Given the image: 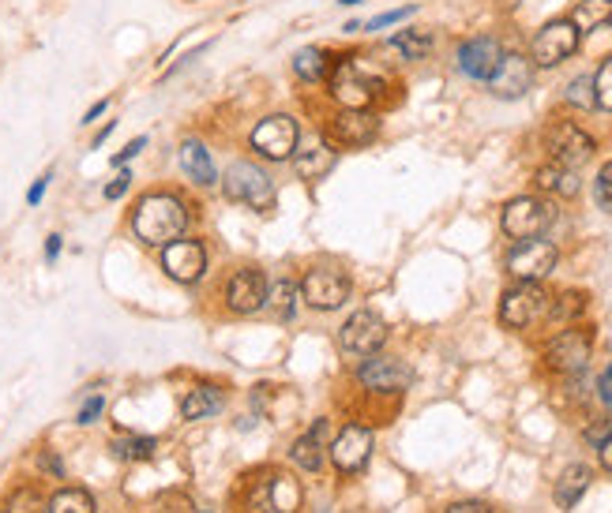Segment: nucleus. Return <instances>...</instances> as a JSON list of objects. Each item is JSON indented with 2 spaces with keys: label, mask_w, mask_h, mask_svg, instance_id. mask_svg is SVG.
Returning a JSON list of instances; mask_svg holds the SVG:
<instances>
[{
  "label": "nucleus",
  "mask_w": 612,
  "mask_h": 513,
  "mask_svg": "<svg viewBox=\"0 0 612 513\" xmlns=\"http://www.w3.org/2000/svg\"><path fill=\"white\" fill-rule=\"evenodd\" d=\"M222 191L230 202H244L252 210H270L275 207V180L252 162H233L222 176Z\"/></svg>",
  "instance_id": "obj_2"
},
{
  "label": "nucleus",
  "mask_w": 612,
  "mask_h": 513,
  "mask_svg": "<svg viewBox=\"0 0 612 513\" xmlns=\"http://www.w3.org/2000/svg\"><path fill=\"white\" fill-rule=\"evenodd\" d=\"M414 12V8H399V12H388V15H376V20L369 23V31H383V26H391V23H399V20H406V15Z\"/></svg>",
  "instance_id": "obj_42"
},
{
  "label": "nucleus",
  "mask_w": 612,
  "mask_h": 513,
  "mask_svg": "<svg viewBox=\"0 0 612 513\" xmlns=\"http://www.w3.org/2000/svg\"><path fill=\"white\" fill-rule=\"evenodd\" d=\"M109 131H113V120L106 124V128H102V131H99V136H94V150H99L102 143H106V139H109Z\"/></svg>",
  "instance_id": "obj_50"
},
{
  "label": "nucleus",
  "mask_w": 612,
  "mask_h": 513,
  "mask_svg": "<svg viewBox=\"0 0 612 513\" xmlns=\"http://www.w3.org/2000/svg\"><path fill=\"white\" fill-rule=\"evenodd\" d=\"M448 513H493V506H485V502H454Z\"/></svg>",
  "instance_id": "obj_45"
},
{
  "label": "nucleus",
  "mask_w": 612,
  "mask_h": 513,
  "mask_svg": "<svg viewBox=\"0 0 612 513\" xmlns=\"http://www.w3.org/2000/svg\"><path fill=\"white\" fill-rule=\"evenodd\" d=\"M323 439H327V420H316L309 435H301L293 442V450H290L293 465L304 468V473H320L323 462H327V454H323Z\"/></svg>",
  "instance_id": "obj_23"
},
{
  "label": "nucleus",
  "mask_w": 612,
  "mask_h": 513,
  "mask_svg": "<svg viewBox=\"0 0 612 513\" xmlns=\"http://www.w3.org/2000/svg\"><path fill=\"white\" fill-rule=\"evenodd\" d=\"M571 23L579 26V34L601 31L612 23V0H579L571 12Z\"/></svg>",
  "instance_id": "obj_27"
},
{
  "label": "nucleus",
  "mask_w": 612,
  "mask_h": 513,
  "mask_svg": "<svg viewBox=\"0 0 612 513\" xmlns=\"http://www.w3.org/2000/svg\"><path fill=\"white\" fill-rule=\"evenodd\" d=\"M293 170L301 180H323L331 170H335V147L331 143H316L293 158Z\"/></svg>",
  "instance_id": "obj_26"
},
{
  "label": "nucleus",
  "mask_w": 612,
  "mask_h": 513,
  "mask_svg": "<svg viewBox=\"0 0 612 513\" xmlns=\"http://www.w3.org/2000/svg\"><path fill=\"white\" fill-rule=\"evenodd\" d=\"M301 296L316 312H338L349 300V278L338 267H312L301 281Z\"/></svg>",
  "instance_id": "obj_8"
},
{
  "label": "nucleus",
  "mask_w": 612,
  "mask_h": 513,
  "mask_svg": "<svg viewBox=\"0 0 612 513\" xmlns=\"http://www.w3.org/2000/svg\"><path fill=\"white\" fill-rule=\"evenodd\" d=\"M533 184H538L545 196H559V199H575L579 196V173L571 170V165H559V162H549L541 165L538 176H533Z\"/></svg>",
  "instance_id": "obj_21"
},
{
  "label": "nucleus",
  "mask_w": 612,
  "mask_h": 513,
  "mask_svg": "<svg viewBox=\"0 0 612 513\" xmlns=\"http://www.w3.org/2000/svg\"><path fill=\"white\" fill-rule=\"evenodd\" d=\"M586 312V296L582 293H564L556 296L553 304H549V318L553 323H571V318H579Z\"/></svg>",
  "instance_id": "obj_33"
},
{
  "label": "nucleus",
  "mask_w": 612,
  "mask_h": 513,
  "mask_svg": "<svg viewBox=\"0 0 612 513\" xmlns=\"http://www.w3.org/2000/svg\"><path fill=\"white\" fill-rule=\"evenodd\" d=\"M113 457H120V462H151L154 450H159V442H154L151 435H132V439H117L113 442Z\"/></svg>",
  "instance_id": "obj_31"
},
{
  "label": "nucleus",
  "mask_w": 612,
  "mask_h": 513,
  "mask_svg": "<svg viewBox=\"0 0 612 513\" xmlns=\"http://www.w3.org/2000/svg\"><path fill=\"white\" fill-rule=\"evenodd\" d=\"M391 49H399L406 60H425L432 53V34L428 31H399L391 38Z\"/></svg>",
  "instance_id": "obj_30"
},
{
  "label": "nucleus",
  "mask_w": 612,
  "mask_h": 513,
  "mask_svg": "<svg viewBox=\"0 0 612 513\" xmlns=\"http://www.w3.org/2000/svg\"><path fill=\"white\" fill-rule=\"evenodd\" d=\"M590 352H593V334L575 326V330H564L549 341L545 364L559 371V375H582V368L590 364Z\"/></svg>",
  "instance_id": "obj_11"
},
{
  "label": "nucleus",
  "mask_w": 612,
  "mask_h": 513,
  "mask_svg": "<svg viewBox=\"0 0 612 513\" xmlns=\"http://www.w3.org/2000/svg\"><path fill=\"white\" fill-rule=\"evenodd\" d=\"M293 72H297V79H304V83H320V79L331 75V53L316 49V46L301 49L293 57Z\"/></svg>",
  "instance_id": "obj_28"
},
{
  "label": "nucleus",
  "mask_w": 612,
  "mask_h": 513,
  "mask_svg": "<svg viewBox=\"0 0 612 513\" xmlns=\"http://www.w3.org/2000/svg\"><path fill=\"white\" fill-rule=\"evenodd\" d=\"M553 218H556V210H553V202H549V199L519 196V199H511L504 207L500 229L511 236V241H533V236H541L549 225H553Z\"/></svg>",
  "instance_id": "obj_4"
},
{
  "label": "nucleus",
  "mask_w": 612,
  "mask_h": 513,
  "mask_svg": "<svg viewBox=\"0 0 612 513\" xmlns=\"http://www.w3.org/2000/svg\"><path fill=\"white\" fill-rule=\"evenodd\" d=\"M593 105L612 113V57L598 68V75H593Z\"/></svg>",
  "instance_id": "obj_35"
},
{
  "label": "nucleus",
  "mask_w": 612,
  "mask_h": 513,
  "mask_svg": "<svg viewBox=\"0 0 612 513\" xmlns=\"http://www.w3.org/2000/svg\"><path fill=\"white\" fill-rule=\"evenodd\" d=\"M267 289H270V281L264 270L244 267L226 281V304L238 315H252V312H259V307H267Z\"/></svg>",
  "instance_id": "obj_16"
},
{
  "label": "nucleus",
  "mask_w": 612,
  "mask_h": 513,
  "mask_svg": "<svg viewBox=\"0 0 612 513\" xmlns=\"http://www.w3.org/2000/svg\"><path fill=\"white\" fill-rule=\"evenodd\" d=\"M181 170H185L188 180H196L199 188H211V184L218 180L211 150L199 143V139H185V143H181Z\"/></svg>",
  "instance_id": "obj_22"
},
{
  "label": "nucleus",
  "mask_w": 612,
  "mask_h": 513,
  "mask_svg": "<svg viewBox=\"0 0 612 513\" xmlns=\"http://www.w3.org/2000/svg\"><path fill=\"white\" fill-rule=\"evenodd\" d=\"M556 259H559L556 244L533 236V241H519V247L507 255V273L515 281H545L556 270Z\"/></svg>",
  "instance_id": "obj_10"
},
{
  "label": "nucleus",
  "mask_w": 612,
  "mask_h": 513,
  "mask_svg": "<svg viewBox=\"0 0 612 513\" xmlns=\"http://www.w3.org/2000/svg\"><path fill=\"white\" fill-rule=\"evenodd\" d=\"M598 397H601L605 405H612V364H609L605 371H601V378H598Z\"/></svg>",
  "instance_id": "obj_44"
},
{
  "label": "nucleus",
  "mask_w": 612,
  "mask_h": 513,
  "mask_svg": "<svg viewBox=\"0 0 612 513\" xmlns=\"http://www.w3.org/2000/svg\"><path fill=\"white\" fill-rule=\"evenodd\" d=\"M383 341H388V323H383V315L369 312V307H361V312H354L343 323V330H338V345H343L346 357H376V352L383 349Z\"/></svg>",
  "instance_id": "obj_5"
},
{
  "label": "nucleus",
  "mask_w": 612,
  "mask_h": 513,
  "mask_svg": "<svg viewBox=\"0 0 612 513\" xmlns=\"http://www.w3.org/2000/svg\"><path fill=\"white\" fill-rule=\"evenodd\" d=\"M545 147H549V154H553V162L571 165V170H579L582 162H590L593 158V139L571 120L553 124V128L545 131Z\"/></svg>",
  "instance_id": "obj_12"
},
{
  "label": "nucleus",
  "mask_w": 612,
  "mask_h": 513,
  "mask_svg": "<svg viewBox=\"0 0 612 513\" xmlns=\"http://www.w3.org/2000/svg\"><path fill=\"white\" fill-rule=\"evenodd\" d=\"M4 513H46V499H42L34 488H20L12 499H8Z\"/></svg>",
  "instance_id": "obj_34"
},
{
  "label": "nucleus",
  "mask_w": 612,
  "mask_h": 513,
  "mask_svg": "<svg viewBox=\"0 0 612 513\" xmlns=\"http://www.w3.org/2000/svg\"><path fill=\"white\" fill-rule=\"evenodd\" d=\"M57 255H60V236H49V241H46V259L54 263Z\"/></svg>",
  "instance_id": "obj_48"
},
{
  "label": "nucleus",
  "mask_w": 612,
  "mask_h": 513,
  "mask_svg": "<svg viewBox=\"0 0 612 513\" xmlns=\"http://www.w3.org/2000/svg\"><path fill=\"white\" fill-rule=\"evenodd\" d=\"M343 4H361V0H343Z\"/></svg>",
  "instance_id": "obj_51"
},
{
  "label": "nucleus",
  "mask_w": 612,
  "mask_h": 513,
  "mask_svg": "<svg viewBox=\"0 0 612 513\" xmlns=\"http://www.w3.org/2000/svg\"><path fill=\"white\" fill-rule=\"evenodd\" d=\"M579 26L571 20H556V23H545L538 34H533L530 42V60L538 68H556L564 65L567 57H575V49H579Z\"/></svg>",
  "instance_id": "obj_6"
},
{
  "label": "nucleus",
  "mask_w": 612,
  "mask_h": 513,
  "mask_svg": "<svg viewBox=\"0 0 612 513\" xmlns=\"http://www.w3.org/2000/svg\"><path fill=\"white\" fill-rule=\"evenodd\" d=\"M143 147H147V139H143V136H139V139H132V143H128L125 150H120L117 158H113V165H125V162H132V158H136L139 150H143Z\"/></svg>",
  "instance_id": "obj_43"
},
{
  "label": "nucleus",
  "mask_w": 612,
  "mask_h": 513,
  "mask_svg": "<svg viewBox=\"0 0 612 513\" xmlns=\"http://www.w3.org/2000/svg\"><path fill=\"white\" fill-rule=\"evenodd\" d=\"M151 513H196V506H192L188 494L173 491V494H162V499L154 502V510H151Z\"/></svg>",
  "instance_id": "obj_38"
},
{
  "label": "nucleus",
  "mask_w": 612,
  "mask_h": 513,
  "mask_svg": "<svg viewBox=\"0 0 612 513\" xmlns=\"http://www.w3.org/2000/svg\"><path fill=\"white\" fill-rule=\"evenodd\" d=\"M109 109V102H99V105H91V109H86V117H83V124H94V120H99L102 117V113H106Z\"/></svg>",
  "instance_id": "obj_47"
},
{
  "label": "nucleus",
  "mask_w": 612,
  "mask_h": 513,
  "mask_svg": "<svg viewBox=\"0 0 612 513\" xmlns=\"http://www.w3.org/2000/svg\"><path fill=\"white\" fill-rule=\"evenodd\" d=\"M267 307H275L282 318H293V307H297V285L293 281H275V289H267Z\"/></svg>",
  "instance_id": "obj_32"
},
{
  "label": "nucleus",
  "mask_w": 612,
  "mask_h": 513,
  "mask_svg": "<svg viewBox=\"0 0 612 513\" xmlns=\"http://www.w3.org/2000/svg\"><path fill=\"white\" fill-rule=\"evenodd\" d=\"M598 446H601V450H598V454H601V465H605V468H609V473H612V431H609V435H605V439H601V442H598Z\"/></svg>",
  "instance_id": "obj_46"
},
{
  "label": "nucleus",
  "mask_w": 612,
  "mask_h": 513,
  "mask_svg": "<svg viewBox=\"0 0 612 513\" xmlns=\"http://www.w3.org/2000/svg\"><path fill=\"white\" fill-rule=\"evenodd\" d=\"M128 188H132V173H117V176H113V184H106V199L117 202Z\"/></svg>",
  "instance_id": "obj_40"
},
{
  "label": "nucleus",
  "mask_w": 612,
  "mask_h": 513,
  "mask_svg": "<svg viewBox=\"0 0 612 513\" xmlns=\"http://www.w3.org/2000/svg\"><path fill=\"white\" fill-rule=\"evenodd\" d=\"M102 409H106V401H102V394H94V397H86V401H83V409H80V416H76V420H80V423H94L102 416Z\"/></svg>",
  "instance_id": "obj_39"
},
{
  "label": "nucleus",
  "mask_w": 612,
  "mask_h": 513,
  "mask_svg": "<svg viewBox=\"0 0 612 513\" xmlns=\"http://www.w3.org/2000/svg\"><path fill=\"white\" fill-rule=\"evenodd\" d=\"M46 513H94V499L83 488H60L46 502Z\"/></svg>",
  "instance_id": "obj_29"
},
{
  "label": "nucleus",
  "mask_w": 612,
  "mask_h": 513,
  "mask_svg": "<svg viewBox=\"0 0 612 513\" xmlns=\"http://www.w3.org/2000/svg\"><path fill=\"white\" fill-rule=\"evenodd\" d=\"M380 136V117L369 109H343L327 124V139L335 147H369Z\"/></svg>",
  "instance_id": "obj_13"
},
{
  "label": "nucleus",
  "mask_w": 612,
  "mask_h": 513,
  "mask_svg": "<svg viewBox=\"0 0 612 513\" xmlns=\"http://www.w3.org/2000/svg\"><path fill=\"white\" fill-rule=\"evenodd\" d=\"M252 513H297L301 506V488L290 480V476H267L249 499Z\"/></svg>",
  "instance_id": "obj_19"
},
{
  "label": "nucleus",
  "mask_w": 612,
  "mask_h": 513,
  "mask_svg": "<svg viewBox=\"0 0 612 513\" xmlns=\"http://www.w3.org/2000/svg\"><path fill=\"white\" fill-rule=\"evenodd\" d=\"M162 270L181 285H192L207 273V247L199 241H173L162 247Z\"/></svg>",
  "instance_id": "obj_15"
},
{
  "label": "nucleus",
  "mask_w": 612,
  "mask_h": 513,
  "mask_svg": "<svg viewBox=\"0 0 612 513\" xmlns=\"http://www.w3.org/2000/svg\"><path fill=\"white\" fill-rule=\"evenodd\" d=\"M357 378H361L369 390L399 394V390H406V386L414 383V368H409L406 360H399V357H372V360H365V364H361Z\"/></svg>",
  "instance_id": "obj_18"
},
{
  "label": "nucleus",
  "mask_w": 612,
  "mask_h": 513,
  "mask_svg": "<svg viewBox=\"0 0 612 513\" xmlns=\"http://www.w3.org/2000/svg\"><path fill=\"white\" fill-rule=\"evenodd\" d=\"M226 405V394L218 390L215 383H204V386H192L185 394V401H181V416L185 420H207V416L222 412Z\"/></svg>",
  "instance_id": "obj_25"
},
{
  "label": "nucleus",
  "mask_w": 612,
  "mask_h": 513,
  "mask_svg": "<svg viewBox=\"0 0 612 513\" xmlns=\"http://www.w3.org/2000/svg\"><path fill=\"white\" fill-rule=\"evenodd\" d=\"M549 304H553V296L541 289V281H519L500 296V323L511 330H530L541 318H549Z\"/></svg>",
  "instance_id": "obj_3"
},
{
  "label": "nucleus",
  "mask_w": 612,
  "mask_h": 513,
  "mask_svg": "<svg viewBox=\"0 0 612 513\" xmlns=\"http://www.w3.org/2000/svg\"><path fill=\"white\" fill-rule=\"evenodd\" d=\"M530 86H533V60H527L522 53H504L500 65H496V72L488 75V91L504 102L522 98Z\"/></svg>",
  "instance_id": "obj_14"
},
{
  "label": "nucleus",
  "mask_w": 612,
  "mask_h": 513,
  "mask_svg": "<svg viewBox=\"0 0 612 513\" xmlns=\"http://www.w3.org/2000/svg\"><path fill=\"white\" fill-rule=\"evenodd\" d=\"M593 199H598L601 210H612V162L601 165L598 180H593Z\"/></svg>",
  "instance_id": "obj_37"
},
{
  "label": "nucleus",
  "mask_w": 612,
  "mask_h": 513,
  "mask_svg": "<svg viewBox=\"0 0 612 513\" xmlns=\"http://www.w3.org/2000/svg\"><path fill=\"white\" fill-rule=\"evenodd\" d=\"M571 105H579V109H593V79L590 75H579L567 83V94H564Z\"/></svg>",
  "instance_id": "obj_36"
},
{
  "label": "nucleus",
  "mask_w": 612,
  "mask_h": 513,
  "mask_svg": "<svg viewBox=\"0 0 612 513\" xmlns=\"http://www.w3.org/2000/svg\"><path fill=\"white\" fill-rule=\"evenodd\" d=\"M590 483H593V473H590V468H586V465H567L564 473H559L556 491H553L556 506H559V510H575V506H579L582 494L590 491Z\"/></svg>",
  "instance_id": "obj_24"
},
{
  "label": "nucleus",
  "mask_w": 612,
  "mask_h": 513,
  "mask_svg": "<svg viewBox=\"0 0 612 513\" xmlns=\"http://www.w3.org/2000/svg\"><path fill=\"white\" fill-rule=\"evenodd\" d=\"M49 180H54V170L42 173L38 180H34V188L27 191V202H31V207H38V202H42V196H46V188H49Z\"/></svg>",
  "instance_id": "obj_41"
},
{
  "label": "nucleus",
  "mask_w": 612,
  "mask_h": 513,
  "mask_svg": "<svg viewBox=\"0 0 612 513\" xmlns=\"http://www.w3.org/2000/svg\"><path fill=\"white\" fill-rule=\"evenodd\" d=\"M372 457V431L361 423H346L343 431L331 442V462L338 465V473H361Z\"/></svg>",
  "instance_id": "obj_17"
},
{
  "label": "nucleus",
  "mask_w": 612,
  "mask_h": 513,
  "mask_svg": "<svg viewBox=\"0 0 612 513\" xmlns=\"http://www.w3.org/2000/svg\"><path fill=\"white\" fill-rule=\"evenodd\" d=\"M188 229V207L181 196L173 191H151L136 202L132 210V233L147 247H165L173 241H181Z\"/></svg>",
  "instance_id": "obj_1"
},
{
  "label": "nucleus",
  "mask_w": 612,
  "mask_h": 513,
  "mask_svg": "<svg viewBox=\"0 0 612 513\" xmlns=\"http://www.w3.org/2000/svg\"><path fill=\"white\" fill-rule=\"evenodd\" d=\"M500 57H504V49L496 38H470L459 46V72L477 79V83H488V75L496 72Z\"/></svg>",
  "instance_id": "obj_20"
},
{
  "label": "nucleus",
  "mask_w": 612,
  "mask_h": 513,
  "mask_svg": "<svg viewBox=\"0 0 612 513\" xmlns=\"http://www.w3.org/2000/svg\"><path fill=\"white\" fill-rule=\"evenodd\" d=\"M297 139H301V128H297L293 117H286V113H275V117L259 120L256 128H252L249 143L256 154H264L267 162H286V158L297 150Z\"/></svg>",
  "instance_id": "obj_7"
},
{
  "label": "nucleus",
  "mask_w": 612,
  "mask_h": 513,
  "mask_svg": "<svg viewBox=\"0 0 612 513\" xmlns=\"http://www.w3.org/2000/svg\"><path fill=\"white\" fill-rule=\"evenodd\" d=\"M376 94H380V83L372 75H365L357 60H343L331 72V98L343 105V109H369Z\"/></svg>",
  "instance_id": "obj_9"
},
{
  "label": "nucleus",
  "mask_w": 612,
  "mask_h": 513,
  "mask_svg": "<svg viewBox=\"0 0 612 513\" xmlns=\"http://www.w3.org/2000/svg\"><path fill=\"white\" fill-rule=\"evenodd\" d=\"M42 468H46V473H54V476H60V462L54 454H42Z\"/></svg>",
  "instance_id": "obj_49"
}]
</instances>
